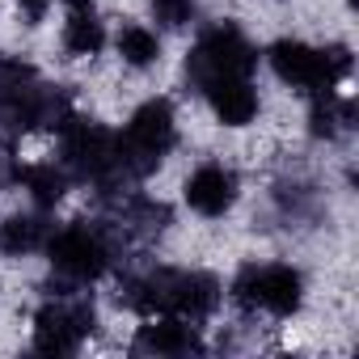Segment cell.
I'll return each instance as SVG.
<instances>
[{
	"label": "cell",
	"instance_id": "1",
	"mask_svg": "<svg viewBox=\"0 0 359 359\" xmlns=\"http://www.w3.org/2000/svg\"><path fill=\"white\" fill-rule=\"evenodd\" d=\"M237 300L250 304V309L275 313V317H292L304 304V279L287 262H262V266L254 262L237 279Z\"/></svg>",
	"mask_w": 359,
	"mask_h": 359
},
{
	"label": "cell",
	"instance_id": "2",
	"mask_svg": "<svg viewBox=\"0 0 359 359\" xmlns=\"http://www.w3.org/2000/svg\"><path fill=\"white\" fill-rule=\"evenodd\" d=\"M182 195H187V208L191 212H199L208 220H220L237 203V173L224 161H203L199 169H191Z\"/></svg>",
	"mask_w": 359,
	"mask_h": 359
},
{
	"label": "cell",
	"instance_id": "3",
	"mask_svg": "<svg viewBox=\"0 0 359 359\" xmlns=\"http://www.w3.org/2000/svg\"><path fill=\"white\" fill-rule=\"evenodd\" d=\"M51 262H55V271H64L68 279L85 283V279H97V275L106 271V245H102L97 233L72 224V229H60V233L51 237Z\"/></svg>",
	"mask_w": 359,
	"mask_h": 359
},
{
	"label": "cell",
	"instance_id": "4",
	"mask_svg": "<svg viewBox=\"0 0 359 359\" xmlns=\"http://www.w3.org/2000/svg\"><path fill=\"white\" fill-rule=\"evenodd\" d=\"M89 321L93 317L85 313V304H47L34 317V346L47 355H68L81 346Z\"/></svg>",
	"mask_w": 359,
	"mask_h": 359
},
{
	"label": "cell",
	"instance_id": "5",
	"mask_svg": "<svg viewBox=\"0 0 359 359\" xmlns=\"http://www.w3.org/2000/svg\"><path fill=\"white\" fill-rule=\"evenodd\" d=\"M203 93H208L212 118H216L220 127H250V123L258 118V110H262L258 89L250 85V76H220V81H212Z\"/></svg>",
	"mask_w": 359,
	"mask_h": 359
},
{
	"label": "cell",
	"instance_id": "6",
	"mask_svg": "<svg viewBox=\"0 0 359 359\" xmlns=\"http://www.w3.org/2000/svg\"><path fill=\"white\" fill-rule=\"evenodd\" d=\"M114 51H118L123 68H135V72H144V68H152V64L161 60V34H156L152 26L127 22V26L118 30V39H114Z\"/></svg>",
	"mask_w": 359,
	"mask_h": 359
},
{
	"label": "cell",
	"instance_id": "7",
	"mask_svg": "<svg viewBox=\"0 0 359 359\" xmlns=\"http://www.w3.org/2000/svg\"><path fill=\"white\" fill-rule=\"evenodd\" d=\"M144 346H148V351H156V355H182V351H191V346H195L191 321H187V317L165 313L161 321L144 325Z\"/></svg>",
	"mask_w": 359,
	"mask_h": 359
},
{
	"label": "cell",
	"instance_id": "8",
	"mask_svg": "<svg viewBox=\"0 0 359 359\" xmlns=\"http://www.w3.org/2000/svg\"><path fill=\"white\" fill-rule=\"evenodd\" d=\"M39 245H43V220L39 216H9L5 224H0V254L26 258Z\"/></svg>",
	"mask_w": 359,
	"mask_h": 359
},
{
	"label": "cell",
	"instance_id": "9",
	"mask_svg": "<svg viewBox=\"0 0 359 359\" xmlns=\"http://www.w3.org/2000/svg\"><path fill=\"white\" fill-rule=\"evenodd\" d=\"M148 5H152V18L165 30H182L195 13V0H148Z\"/></svg>",
	"mask_w": 359,
	"mask_h": 359
}]
</instances>
